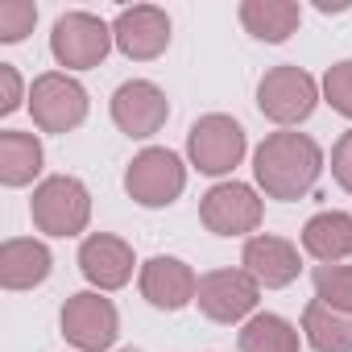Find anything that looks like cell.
I'll return each mask as SVG.
<instances>
[{"label": "cell", "mask_w": 352, "mask_h": 352, "mask_svg": "<svg viewBox=\"0 0 352 352\" xmlns=\"http://www.w3.org/2000/svg\"><path fill=\"white\" fill-rule=\"evenodd\" d=\"M137 286H141V298L153 307V311H183L195 302L199 294V274L183 261V257H149L141 270H137Z\"/></svg>", "instance_id": "cell-13"}, {"label": "cell", "mask_w": 352, "mask_h": 352, "mask_svg": "<svg viewBox=\"0 0 352 352\" xmlns=\"http://www.w3.org/2000/svg\"><path fill=\"white\" fill-rule=\"evenodd\" d=\"M120 352H141V348H120Z\"/></svg>", "instance_id": "cell-27"}, {"label": "cell", "mask_w": 352, "mask_h": 352, "mask_svg": "<svg viewBox=\"0 0 352 352\" xmlns=\"http://www.w3.org/2000/svg\"><path fill=\"white\" fill-rule=\"evenodd\" d=\"M302 253L319 265H340L352 257V216L348 212H315L302 224Z\"/></svg>", "instance_id": "cell-17"}, {"label": "cell", "mask_w": 352, "mask_h": 352, "mask_svg": "<svg viewBox=\"0 0 352 352\" xmlns=\"http://www.w3.org/2000/svg\"><path fill=\"white\" fill-rule=\"evenodd\" d=\"M112 38H116V50L133 63H153L166 54L170 46V17L166 9L157 5H133V9H120L116 21H112Z\"/></svg>", "instance_id": "cell-14"}, {"label": "cell", "mask_w": 352, "mask_h": 352, "mask_svg": "<svg viewBox=\"0 0 352 352\" xmlns=\"http://www.w3.org/2000/svg\"><path fill=\"white\" fill-rule=\"evenodd\" d=\"M38 25V5L34 0H0V42L17 46L34 34Z\"/></svg>", "instance_id": "cell-23"}, {"label": "cell", "mask_w": 352, "mask_h": 352, "mask_svg": "<svg viewBox=\"0 0 352 352\" xmlns=\"http://www.w3.org/2000/svg\"><path fill=\"white\" fill-rule=\"evenodd\" d=\"M30 220L38 232L46 236H83L87 224H91V191L83 187V179L75 174H50L34 187V199H30Z\"/></svg>", "instance_id": "cell-2"}, {"label": "cell", "mask_w": 352, "mask_h": 352, "mask_svg": "<svg viewBox=\"0 0 352 352\" xmlns=\"http://www.w3.org/2000/svg\"><path fill=\"white\" fill-rule=\"evenodd\" d=\"M87 87L67 71H46L30 83V116L42 133H75L87 120Z\"/></svg>", "instance_id": "cell-7"}, {"label": "cell", "mask_w": 352, "mask_h": 352, "mask_svg": "<svg viewBox=\"0 0 352 352\" xmlns=\"http://www.w3.org/2000/svg\"><path fill=\"white\" fill-rule=\"evenodd\" d=\"M249 153V137L245 124L228 112H208L191 124L187 133V157L199 174H212V179H224L232 174Z\"/></svg>", "instance_id": "cell-4"}, {"label": "cell", "mask_w": 352, "mask_h": 352, "mask_svg": "<svg viewBox=\"0 0 352 352\" xmlns=\"http://www.w3.org/2000/svg\"><path fill=\"white\" fill-rule=\"evenodd\" d=\"M302 21V9L294 0H245L241 5V25L265 46H282Z\"/></svg>", "instance_id": "cell-19"}, {"label": "cell", "mask_w": 352, "mask_h": 352, "mask_svg": "<svg viewBox=\"0 0 352 352\" xmlns=\"http://www.w3.org/2000/svg\"><path fill=\"white\" fill-rule=\"evenodd\" d=\"M298 331H302V344L311 352H352V315L331 311L319 298H311L302 307Z\"/></svg>", "instance_id": "cell-20"}, {"label": "cell", "mask_w": 352, "mask_h": 352, "mask_svg": "<svg viewBox=\"0 0 352 352\" xmlns=\"http://www.w3.org/2000/svg\"><path fill=\"white\" fill-rule=\"evenodd\" d=\"M183 191H187V162L166 145H149L124 166V195L141 208H170Z\"/></svg>", "instance_id": "cell-5"}, {"label": "cell", "mask_w": 352, "mask_h": 352, "mask_svg": "<svg viewBox=\"0 0 352 352\" xmlns=\"http://www.w3.org/2000/svg\"><path fill=\"white\" fill-rule=\"evenodd\" d=\"M319 100H323V91H319L315 75L302 71V67H294V63L270 67L261 75V83H257V108L278 129H298L319 108Z\"/></svg>", "instance_id": "cell-3"}, {"label": "cell", "mask_w": 352, "mask_h": 352, "mask_svg": "<svg viewBox=\"0 0 352 352\" xmlns=\"http://www.w3.org/2000/svg\"><path fill=\"white\" fill-rule=\"evenodd\" d=\"M21 100L30 104L25 83H21V75H17V67H13V63H0V116H13V112L21 108Z\"/></svg>", "instance_id": "cell-25"}, {"label": "cell", "mask_w": 352, "mask_h": 352, "mask_svg": "<svg viewBox=\"0 0 352 352\" xmlns=\"http://www.w3.org/2000/svg\"><path fill=\"white\" fill-rule=\"evenodd\" d=\"M58 327L63 340L79 352H108L120 336V311L112 298H104L100 290H79L63 302L58 311Z\"/></svg>", "instance_id": "cell-8"}, {"label": "cell", "mask_w": 352, "mask_h": 352, "mask_svg": "<svg viewBox=\"0 0 352 352\" xmlns=\"http://www.w3.org/2000/svg\"><path fill=\"white\" fill-rule=\"evenodd\" d=\"M133 270H141V265H137L129 241H120L112 232H87L79 241V274L91 282V290H100V294L124 290L133 282Z\"/></svg>", "instance_id": "cell-12"}, {"label": "cell", "mask_w": 352, "mask_h": 352, "mask_svg": "<svg viewBox=\"0 0 352 352\" xmlns=\"http://www.w3.org/2000/svg\"><path fill=\"white\" fill-rule=\"evenodd\" d=\"M311 286H315V298L323 307L352 315V265L348 261H340V265H315L311 270Z\"/></svg>", "instance_id": "cell-22"}, {"label": "cell", "mask_w": 352, "mask_h": 352, "mask_svg": "<svg viewBox=\"0 0 352 352\" xmlns=\"http://www.w3.org/2000/svg\"><path fill=\"white\" fill-rule=\"evenodd\" d=\"M257 302H261V286L249 278V270H212L199 278V294H195V307L212 319V323H245L257 315Z\"/></svg>", "instance_id": "cell-10"}, {"label": "cell", "mask_w": 352, "mask_h": 352, "mask_svg": "<svg viewBox=\"0 0 352 352\" xmlns=\"http://www.w3.org/2000/svg\"><path fill=\"white\" fill-rule=\"evenodd\" d=\"M319 91H323V104L331 112H340L344 120H352V58L331 63L327 75L319 79Z\"/></svg>", "instance_id": "cell-24"}, {"label": "cell", "mask_w": 352, "mask_h": 352, "mask_svg": "<svg viewBox=\"0 0 352 352\" xmlns=\"http://www.w3.org/2000/svg\"><path fill=\"white\" fill-rule=\"evenodd\" d=\"M54 253L38 236H9L0 245V286L5 290H34L50 278Z\"/></svg>", "instance_id": "cell-16"}, {"label": "cell", "mask_w": 352, "mask_h": 352, "mask_svg": "<svg viewBox=\"0 0 352 352\" xmlns=\"http://www.w3.org/2000/svg\"><path fill=\"white\" fill-rule=\"evenodd\" d=\"M261 216H265V199L257 187L249 183H236V179H224L216 183L204 199H199V220L208 232L216 236H257L261 228Z\"/></svg>", "instance_id": "cell-9"}, {"label": "cell", "mask_w": 352, "mask_h": 352, "mask_svg": "<svg viewBox=\"0 0 352 352\" xmlns=\"http://www.w3.org/2000/svg\"><path fill=\"white\" fill-rule=\"evenodd\" d=\"M46 166V149L38 141V133H21V129H5L0 133V183L5 187H30Z\"/></svg>", "instance_id": "cell-18"}, {"label": "cell", "mask_w": 352, "mask_h": 352, "mask_svg": "<svg viewBox=\"0 0 352 352\" xmlns=\"http://www.w3.org/2000/svg\"><path fill=\"white\" fill-rule=\"evenodd\" d=\"M319 174H323V149L311 133L278 129L253 149V179L265 199L294 204L315 191Z\"/></svg>", "instance_id": "cell-1"}, {"label": "cell", "mask_w": 352, "mask_h": 352, "mask_svg": "<svg viewBox=\"0 0 352 352\" xmlns=\"http://www.w3.org/2000/svg\"><path fill=\"white\" fill-rule=\"evenodd\" d=\"M236 344H241V352H298L302 348V331L286 315L257 311L253 319L241 323Z\"/></svg>", "instance_id": "cell-21"}, {"label": "cell", "mask_w": 352, "mask_h": 352, "mask_svg": "<svg viewBox=\"0 0 352 352\" xmlns=\"http://www.w3.org/2000/svg\"><path fill=\"white\" fill-rule=\"evenodd\" d=\"M112 124L129 137V141H149L153 133H162V124L170 120V100L157 83L149 79H129L112 91Z\"/></svg>", "instance_id": "cell-11"}, {"label": "cell", "mask_w": 352, "mask_h": 352, "mask_svg": "<svg viewBox=\"0 0 352 352\" xmlns=\"http://www.w3.org/2000/svg\"><path fill=\"white\" fill-rule=\"evenodd\" d=\"M112 46H116L112 25L104 17H96V13H83V9L63 13L54 21V30H50V54H54L58 67H67V75L100 67L112 54Z\"/></svg>", "instance_id": "cell-6"}, {"label": "cell", "mask_w": 352, "mask_h": 352, "mask_svg": "<svg viewBox=\"0 0 352 352\" xmlns=\"http://www.w3.org/2000/svg\"><path fill=\"white\" fill-rule=\"evenodd\" d=\"M241 270H249V278L261 290H286L290 282H298L302 257H298V245L294 241L274 236V232H257L241 249Z\"/></svg>", "instance_id": "cell-15"}, {"label": "cell", "mask_w": 352, "mask_h": 352, "mask_svg": "<svg viewBox=\"0 0 352 352\" xmlns=\"http://www.w3.org/2000/svg\"><path fill=\"white\" fill-rule=\"evenodd\" d=\"M331 179H336L340 191L352 195V129L340 133V141L331 145Z\"/></svg>", "instance_id": "cell-26"}]
</instances>
